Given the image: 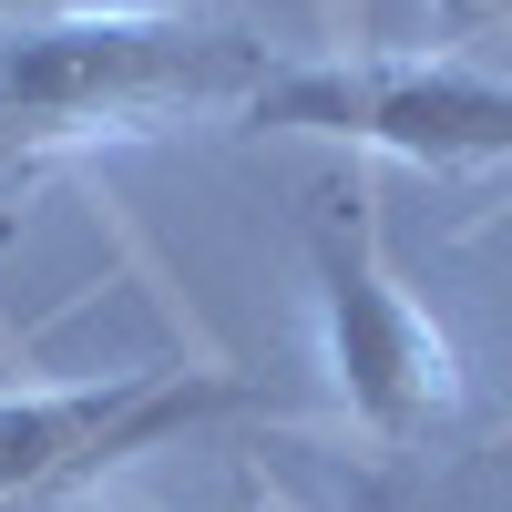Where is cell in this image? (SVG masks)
<instances>
[{"mask_svg":"<svg viewBox=\"0 0 512 512\" xmlns=\"http://www.w3.org/2000/svg\"><path fill=\"white\" fill-rule=\"evenodd\" d=\"M451 31H512V0H431Z\"/></svg>","mask_w":512,"mask_h":512,"instance_id":"5","label":"cell"},{"mask_svg":"<svg viewBox=\"0 0 512 512\" xmlns=\"http://www.w3.org/2000/svg\"><path fill=\"white\" fill-rule=\"evenodd\" d=\"M308 297H318V349L338 379V410L359 420L369 441L420 451L461 420V349L451 328L400 287L390 246H379V205L359 175H328L308 195Z\"/></svg>","mask_w":512,"mask_h":512,"instance_id":"2","label":"cell"},{"mask_svg":"<svg viewBox=\"0 0 512 512\" xmlns=\"http://www.w3.org/2000/svg\"><path fill=\"white\" fill-rule=\"evenodd\" d=\"M256 400L267 390L226 369H113V379H72V390H0V512H41L103 482L123 451H154Z\"/></svg>","mask_w":512,"mask_h":512,"instance_id":"4","label":"cell"},{"mask_svg":"<svg viewBox=\"0 0 512 512\" xmlns=\"http://www.w3.org/2000/svg\"><path fill=\"white\" fill-rule=\"evenodd\" d=\"M246 134H328L420 175H512V72L461 52H328L277 62Z\"/></svg>","mask_w":512,"mask_h":512,"instance_id":"3","label":"cell"},{"mask_svg":"<svg viewBox=\"0 0 512 512\" xmlns=\"http://www.w3.org/2000/svg\"><path fill=\"white\" fill-rule=\"evenodd\" d=\"M287 52L216 11H31L0 21V144L72 154L175 123H246Z\"/></svg>","mask_w":512,"mask_h":512,"instance_id":"1","label":"cell"}]
</instances>
